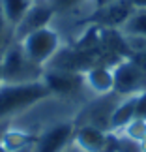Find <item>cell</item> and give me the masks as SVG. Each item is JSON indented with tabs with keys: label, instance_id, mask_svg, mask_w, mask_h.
I'll return each instance as SVG.
<instances>
[{
	"label": "cell",
	"instance_id": "6da1fadb",
	"mask_svg": "<svg viewBox=\"0 0 146 152\" xmlns=\"http://www.w3.org/2000/svg\"><path fill=\"white\" fill-rule=\"evenodd\" d=\"M52 94L41 81L30 83H2L0 85V122L23 115L36 107L38 103L49 100Z\"/></svg>",
	"mask_w": 146,
	"mask_h": 152
},
{
	"label": "cell",
	"instance_id": "7a4b0ae2",
	"mask_svg": "<svg viewBox=\"0 0 146 152\" xmlns=\"http://www.w3.org/2000/svg\"><path fill=\"white\" fill-rule=\"evenodd\" d=\"M2 77L4 83H30L41 81L45 68L32 60L21 47V43L13 39L2 51Z\"/></svg>",
	"mask_w": 146,
	"mask_h": 152
},
{
	"label": "cell",
	"instance_id": "3957f363",
	"mask_svg": "<svg viewBox=\"0 0 146 152\" xmlns=\"http://www.w3.org/2000/svg\"><path fill=\"white\" fill-rule=\"evenodd\" d=\"M17 42L34 62L43 68H47L52 62V58L58 55V51L62 49V36L52 25L34 30Z\"/></svg>",
	"mask_w": 146,
	"mask_h": 152
},
{
	"label": "cell",
	"instance_id": "277c9868",
	"mask_svg": "<svg viewBox=\"0 0 146 152\" xmlns=\"http://www.w3.org/2000/svg\"><path fill=\"white\" fill-rule=\"evenodd\" d=\"M113 73H114V94L124 98L139 94L141 90L146 88V68L137 64L133 58L126 56L120 58L116 64H113Z\"/></svg>",
	"mask_w": 146,
	"mask_h": 152
},
{
	"label": "cell",
	"instance_id": "5b68a950",
	"mask_svg": "<svg viewBox=\"0 0 146 152\" xmlns=\"http://www.w3.org/2000/svg\"><path fill=\"white\" fill-rule=\"evenodd\" d=\"M75 122L64 120L56 122L39 133L36 137V143L32 147V152H64L68 147L73 145V133H75Z\"/></svg>",
	"mask_w": 146,
	"mask_h": 152
},
{
	"label": "cell",
	"instance_id": "8992f818",
	"mask_svg": "<svg viewBox=\"0 0 146 152\" xmlns=\"http://www.w3.org/2000/svg\"><path fill=\"white\" fill-rule=\"evenodd\" d=\"M133 11H135V8L129 4V0H118V2L105 6V8L92 10L86 17V25L109 28V30H120Z\"/></svg>",
	"mask_w": 146,
	"mask_h": 152
},
{
	"label": "cell",
	"instance_id": "52a82bcc",
	"mask_svg": "<svg viewBox=\"0 0 146 152\" xmlns=\"http://www.w3.org/2000/svg\"><path fill=\"white\" fill-rule=\"evenodd\" d=\"M56 19V11L52 10V6L47 0H38L30 6V10L26 11V15L21 19V23L13 28V39H23L26 34L34 30H39L43 26L52 25V21Z\"/></svg>",
	"mask_w": 146,
	"mask_h": 152
},
{
	"label": "cell",
	"instance_id": "ba28073f",
	"mask_svg": "<svg viewBox=\"0 0 146 152\" xmlns=\"http://www.w3.org/2000/svg\"><path fill=\"white\" fill-rule=\"evenodd\" d=\"M43 83L47 85L52 96H69L75 94L79 88H83L84 79L83 73L79 72H68V69H60V68H45Z\"/></svg>",
	"mask_w": 146,
	"mask_h": 152
},
{
	"label": "cell",
	"instance_id": "9c48e42d",
	"mask_svg": "<svg viewBox=\"0 0 146 152\" xmlns=\"http://www.w3.org/2000/svg\"><path fill=\"white\" fill-rule=\"evenodd\" d=\"M73 147L79 152H105L109 148V132L84 122L75 128Z\"/></svg>",
	"mask_w": 146,
	"mask_h": 152
},
{
	"label": "cell",
	"instance_id": "30bf717a",
	"mask_svg": "<svg viewBox=\"0 0 146 152\" xmlns=\"http://www.w3.org/2000/svg\"><path fill=\"white\" fill-rule=\"evenodd\" d=\"M84 88L94 92L96 96H107L114 90V73L113 64H96L83 73Z\"/></svg>",
	"mask_w": 146,
	"mask_h": 152
},
{
	"label": "cell",
	"instance_id": "8fae6325",
	"mask_svg": "<svg viewBox=\"0 0 146 152\" xmlns=\"http://www.w3.org/2000/svg\"><path fill=\"white\" fill-rule=\"evenodd\" d=\"M135 107H137V94L133 96H124L116 102L113 113L109 118V132L113 133H122L124 128L135 118Z\"/></svg>",
	"mask_w": 146,
	"mask_h": 152
},
{
	"label": "cell",
	"instance_id": "7c38bea8",
	"mask_svg": "<svg viewBox=\"0 0 146 152\" xmlns=\"http://www.w3.org/2000/svg\"><path fill=\"white\" fill-rule=\"evenodd\" d=\"M36 137L38 135H34V133L26 132V130L9 128V130H6L0 135V143L11 152H26V150H32L34 143H36Z\"/></svg>",
	"mask_w": 146,
	"mask_h": 152
},
{
	"label": "cell",
	"instance_id": "4fadbf2b",
	"mask_svg": "<svg viewBox=\"0 0 146 152\" xmlns=\"http://www.w3.org/2000/svg\"><path fill=\"white\" fill-rule=\"evenodd\" d=\"M32 4H34V0H0L4 17L9 23L11 30L21 23V19L26 15V11L30 10Z\"/></svg>",
	"mask_w": 146,
	"mask_h": 152
},
{
	"label": "cell",
	"instance_id": "5bb4252c",
	"mask_svg": "<svg viewBox=\"0 0 146 152\" xmlns=\"http://www.w3.org/2000/svg\"><path fill=\"white\" fill-rule=\"evenodd\" d=\"M120 32L126 38L133 39H144L146 42V10H135L131 17L124 23Z\"/></svg>",
	"mask_w": 146,
	"mask_h": 152
},
{
	"label": "cell",
	"instance_id": "9a60e30c",
	"mask_svg": "<svg viewBox=\"0 0 146 152\" xmlns=\"http://www.w3.org/2000/svg\"><path fill=\"white\" fill-rule=\"evenodd\" d=\"M122 135H124L126 139H129V141H133V143H141L142 139L146 137V120L133 118L129 124L124 128Z\"/></svg>",
	"mask_w": 146,
	"mask_h": 152
},
{
	"label": "cell",
	"instance_id": "2e32d148",
	"mask_svg": "<svg viewBox=\"0 0 146 152\" xmlns=\"http://www.w3.org/2000/svg\"><path fill=\"white\" fill-rule=\"evenodd\" d=\"M47 2L52 6V10L56 11V17H60V15L73 13L75 10H79L81 6L86 4L88 0H47Z\"/></svg>",
	"mask_w": 146,
	"mask_h": 152
},
{
	"label": "cell",
	"instance_id": "e0dca14e",
	"mask_svg": "<svg viewBox=\"0 0 146 152\" xmlns=\"http://www.w3.org/2000/svg\"><path fill=\"white\" fill-rule=\"evenodd\" d=\"M11 42H13V30H11L9 23L6 21L2 6H0V55H2V51L8 47Z\"/></svg>",
	"mask_w": 146,
	"mask_h": 152
},
{
	"label": "cell",
	"instance_id": "ac0fdd59",
	"mask_svg": "<svg viewBox=\"0 0 146 152\" xmlns=\"http://www.w3.org/2000/svg\"><path fill=\"white\" fill-rule=\"evenodd\" d=\"M135 118L146 120V88L137 94V107H135Z\"/></svg>",
	"mask_w": 146,
	"mask_h": 152
},
{
	"label": "cell",
	"instance_id": "d6986e66",
	"mask_svg": "<svg viewBox=\"0 0 146 152\" xmlns=\"http://www.w3.org/2000/svg\"><path fill=\"white\" fill-rule=\"evenodd\" d=\"M114 2H118V0H90V6H92V10H99V8L110 6V4H114Z\"/></svg>",
	"mask_w": 146,
	"mask_h": 152
},
{
	"label": "cell",
	"instance_id": "ffe728a7",
	"mask_svg": "<svg viewBox=\"0 0 146 152\" xmlns=\"http://www.w3.org/2000/svg\"><path fill=\"white\" fill-rule=\"evenodd\" d=\"M129 4L135 10H146V0H129Z\"/></svg>",
	"mask_w": 146,
	"mask_h": 152
},
{
	"label": "cell",
	"instance_id": "44dd1931",
	"mask_svg": "<svg viewBox=\"0 0 146 152\" xmlns=\"http://www.w3.org/2000/svg\"><path fill=\"white\" fill-rule=\"evenodd\" d=\"M137 145H139V150H141V152H146V137L142 139L141 143H137Z\"/></svg>",
	"mask_w": 146,
	"mask_h": 152
},
{
	"label": "cell",
	"instance_id": "7402d4cb",
	"mask_svg": "<svg viewBox=\"0 0 146 152\" xmlns=\"http://www.w3.org/2000/svg\"><path fill=\"white\" fill-rule=\"evenodd\" d=\"M4 83V77H2V58H0V85Z\"/></svg>",
	"mask_w": 146,
	"mask_h": 152
},
{
	"label": "cell",
	"instance_id": "603a6c76",
	"mask_svg": "<svg viewBox=\"0 0 146 152\" xmlns=\"http://www.w3.org/2000/svg\"><path fill=\"white\" fill-rule=\"evenodd\" d=\"M64 152H79V150H77V148H75V147H73V145H71V147H68V148H66V150H64Z\"/></svg>",
	"mask_w": 146,
	"mask_h": 152
},
{
	"label": "cell",
	"instance_id": "cb8c5ba5",
	"mask_svg": "<svg viewBox=\"0 0 146 152\" xmlns=\"http://www.w3.org/2000/svg\"><path fill=\"white\" fill-rule=\"evenodd\" d=\"M0 152H11V150H8V148H6L2 143H0Z\"/></svg>",
	"mask_w": 146,
	"mask_h": 152
},
{
	"label": "cell",
	"instance_id": "d4e9b609",
	"mask_svg": "<svg viewBox=\"0 0 146 152\" xmlns=\"http://www.w3.org/2000/svg\"><path fill=\"white\" fill-rule=\"evenodd\" d=\"M34 2H38V0H34Z\"/></svg>",
	"mask_w": 146,
	"mask_h": 152
}]
</instances>
